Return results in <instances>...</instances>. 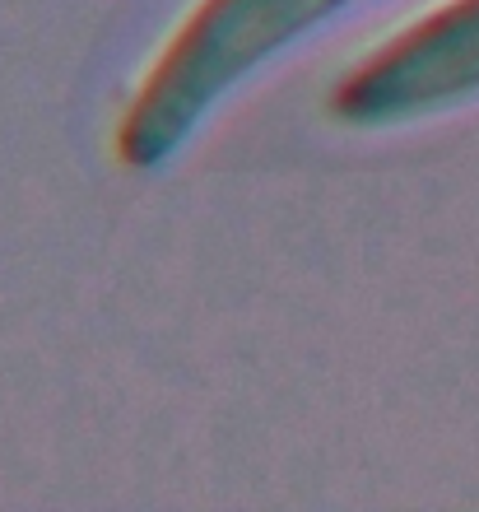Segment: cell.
<instances>
[{
  "mask_svg": "<svg viewBox=\"0 0 479 512\" xmlns=\"http://www.w3.org/2000/svg\"><path fill=\"white\" fill-rule=\"evenodd\" d=\"M479 98V0H442L331 84L326 112L340 126L386 131L466 108Z\"/></svg>",
  "mask_w": 479,
  "mask_h": 512,
  "instance_id": "cell-2",
  "label": "cell"
},
{
  "mask_svg": "<svg viewBox=\"0 0 479 512\" xmlns=\"http://www.w3.org/2000/svg\"><path fill=\"white\" fill-rule=\"evenodd\" d=\"M354 5L363 0H196L121 108L112 131L117 159L131 173L173 163L242 84Z\"/></svg>",
  "mask_w": 479,
  "mask_h": 512,
  "instance_id": "cell-1",
  "label": "cell"
}]
</instances>
